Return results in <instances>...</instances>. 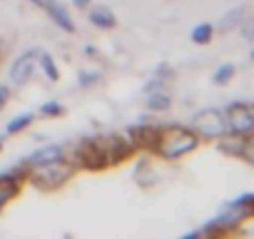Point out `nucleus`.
I'll use <instances>...</instances> for the list:
<instances>
[{
	"label": "nucleus",
	"instance_id": "a211bd4d",
	"mask_svg": "<svg viewBox=\"0 0 254 239\" xmlns=\"http://www.w3.org/2000/svg\"><path fill=\"white\" fill-rule=\"evenodd\" d=\"M38 58H40V65L45 67L48 77H50V80H58V70H55V65H53V58H50V55H45V53H40Z\"/></svg>",
	"mask_w": 254,
	"mask_h": 239
},
{
	"label": "nucleus",
	"instance_id": "1a4fd4ad",
	"mask_svg": "<svg viewBox=\"0 0 254 239\" xmlns=\"http://www.w3.org/2000/svg\"><path fill=\"white\" fill-rule=\"evenodd\" d=\"M15 194H18V182L15 179H10V177L0 179V209H3Z\"/></svg>",
	"mask_w": 254,
	"mask_h": 239
},
{
	"label": "nucleus",
	"instance_id": "6e6552de",
	"mask_svg": "<svg viewBox=\"0 0 254 239\" xmlns=\"http://www.w3.org/2000/svg\"><path fill=\"white\" fill-rule=\"evenodd\" d=\"M43 5L48 8V13L55 18V23L60 25V28H65V30H72V20H70V15L60 8V5H55L53 0H43Z\"/></svg>",
	"mask_w": 254,
	"mask_h": 239
},
{
	"label": "nucleus",
	"instance_id": "ddd939ff",
	"mask_svg": "<svg viewBox=\"0 0 254 239\" xmlns=\"http://www.w3.org/2000/svg\"><path fill=\"white\" fill-rule=\"evenodd\" d=\"M212 33H214V28H212L209 23H202V25H197V28L192 30V40H194L197 45H207V43L212 40Z\"/></svg>",
	"mask_w": 254,
	"mask_h": 239
},
{
	"label": "nucleus",
	"instance_id": "dca6fc26",
	"mask_svg": "<svg viewBox=\"0 0 254 239\" xmlns=\"http://www.w3.org/2000/svg\"><path fill=\"white\" fill-rule=\"evenodd\" d=\"M232 75H234V65H222V67L214 72V82H217V85H224V82L232 80Z\"/></svg>",
	"mask_w": 254,
	"mask_h": 239
},
{
	"label": "nucleus",
	"instance_id": "2eb2a0df",
	"mask_svg": "<svg viewBox=\"0 0 254 239\" xmlns=\"http://www.w3.org/2000/svg\"><path fill=\"white\" fill-rule=\"evenodd\" d=\"M147 105H150V110H167V107H170V95L155 92V95H150Z\"/></svg>",
	"mask_w": 254,
	"mask_h": 239
},
{
	"label": "nucleus",
	"instance_id": "b1692460",
	"mask_svg": "<svg viewBox=\"0 0 254 239\" xmlns=\"http://www.w3.org/2000/svg\"><path fill=\"white\" fill-rule=\"evenodd\" d=\"M0 147H3V142H0Z\"/></svg>",
	"mask_w": 254,
	"mask_h": 239
},
{
	"label": "nucleus",
	"instance_id": "6ab92c4d",
	"mask_svg": "<svg viewBox=\"0 0 254 239\" xmlns=\"http://www.w3.org/2000/svg\"><path fill=\"white\" fill-rule=\"evenodd\" d=\"M28 125H30V115H23V117L15 120V122L8 125V132H18V130H23V127H28Z\"/></svg>",
	"mask_w": 254,
	"mask_h": 239
},
{
	"label": "nucleus",
	"instance_id": "f257e3e1",
	"mask_svg": "<svg viewBox=\"0 0 254 239\" xmlns=\"http://www.w3.org/2000/svg\"><path fill=\"white\" fill-rule=\"evenodd\" d=\"M130 152L132 145L122 137H97V140H87L77 150V157L87 167H105L112 162H122Z\"/></svg>",
	"mask_w": 254,
	"mask_h": 239
},
{
	"label": "nucleus",
	"instance_id": "f8f14e48",
	"mask_svg": "<svg viewBox=\"0 0 254 239\" xmlns=\"http://www.w3.org/2000/svg\"><path fill=\"white\" fill-rule=\"evenodd\" d=\"M237 157H242V160H247V162L254 165V132H252V135H244V137L239 140V152H237Z\"/></svg>",
	"mask_w": 254,
	"mask_h": 239
},
{
	"label": "nucleus",
	"instance_id": "423d86ee",
	"mask_svg": "<svg viewBox=\"0 0 254 239\" xmlns=\"http://www.w3.org/2000/svg\"><path fill=\"white\" fill-rule=\"evenodd\" d=\"M38 50H30V53H25L20 60H15V65L10 67V77H13V82H25L30 75H33V70H35V62H38Z\"/></svg>",
	"mask_w": 254,
	"mask_h": 239
},
{
	"label": "nucleus",
	"instance_id": "39448f33",
	"mask_svg": "<svg viewBox=\"0 0 254 239\" xmlns=\"http://www.w3.org/2000/svg\"><path fill=\"white\" fill-rule=\"evenodd\" d=\"M224 115H227V125H229L232 135L244 137V135L254 132V105L237 102V105H229Z\"/></svg>",
	"mask_w": 254,
	"mask_h": 239
},
{
	"label": "nucleus",
	"instance_id": "393cba45",
	"mask_svg": "<svg viewBox=\"0 0 254 239\" xmlns=\"http://www.w3.org/2000/svg\"><path fill=\"white\" fill-rule=\"evenodd\" d=\"M252 58H254V53H252Z\"/></svg>",
	"mask_w": 254,
	"mask_h": 239
},
{
	"label": "nucleus",
	"instance_id": "4be33fe9",
	"mask_svg": "<svg viewBox=\"0 0 254 239\" xmlns=\"http://www.w3.org/2000/svg\"><path fill=\"white\" fill-rule=\"evenodd\" d=\"M75 5H77V8H85V5H87V0H75Z\"/></svg>",
	"mask_w": 254,
	"mask_h": 239
},
{
	"label": "nucleus",
	"instance_id": "aec40b11",
	"mask_svg": "<svg viewBox=\"0 0 254 239\" xmlns=\"http://www.w3.org/2000/svg\"><path fill=\"white\" fill-rule=\"evenodd\" d=\"M43 112H45V115H58V112H60V105H45Z\"/></svg>",
	"mask_w": 254,
	"mask_h": 239
},
{
	"label": "nucleus",
	"instance_id": "f3484780",
	"mask_svg": "<svg viewBox=\"0 0 254 239\" xmlns=\"http://www.w3.org/2000/svg\"><path fill=\"white\" fill-rule=\"evenodd\" d=\"M242 38H244L247 43H254V13L242 20Z\"/></svg>",
	"mask_w": 254,
	"mask_h": 239
},
{
	"label": "nucleus",
	"instance_id": "5701e85b",
	"mask_svg": "<svg viewBox=\"0 0 254 239\" xmlns=\"http://www.w3.org/2000/svg\"><path fill=\"white\" fill-rule=\"evenodd\" d=\"M33 3H35V5H43V0H33Z\"/></svg>",
	"mask_w": 254,
	"mask_h": 239
},
{
	"label": "nucleus",
	"instance_id": "7ed1b4c3",
	"mask_svg": "<svg viewBox=\"0 0 254 239\" xmlns=\"http://www.w3.org/2000/svg\"><path fill=\"white\" fill-rule=\"evenodd\" d=\"M75 167L65 160H50V162H43V165H33V172H30V179L33 184L43 187V189H55L60 187L63 182H67L72 177Z\"/></svg>",
	"mask_w": 254,
	"mask_h": 239
},
{
	"label": "nucleus",
	"instance_id": "4468645a",
	"mask_svg": "<svg viewBox=\"0 0 254 239\" xmlns=\"http://www.w3.org/2000/svg\"><path fill=\"white\" fill-rule=\"evenodd\" d=\"M132 135L140 137L137 142H142V145H155L157 135H160V127H137V130H132Z\"/></svg>",
	"mask_w": 254,
	"mask_h": 239
},
{
	"label": "nucleus",
	"instance_id": "0eeeda50",
	"mask_svg": "<svg viewBox=\"0 0 254 239\" xmlns=\"http://www.w3.org/2000/svg\"><path fill=\"white\" fill-rule=\"evenodd\" d=\"M242 20H244V8H234V10H229V13L219 20L217 30H219V33H229V30L239 28V25H242Z\"/></svg>",
	"mask_w": 254,
	"mask_h": 239
},
{
	"label": "nucleus",
	"instance_id": "20e7f679",
	"mask_svg": "<svg viewBox=\"0 0 254 239\" xmlns=\"http://www.w3.org/2000/svg\"><path fill=\"white\" fill-rule=\"evenodd\" d=\"M192 132L197 137L204 140H222L229 135V125H227V115L219 110H202L194 115L192 120Z\"/></svg>",
	"mask_w": 254,
	"mask_h": 239
},
{
	"label": "nucleus",
	"instance_id": "9b49d317",
	"mask_svg": "<svg viewBox=\"0 0 254 239\" xmlns=\"http://www.w3.org/2000/svg\"><path fill=\"white\" fill-rule=\"evenodd\" d=\"M60 157H63V150H60V147H48V150H40V152H35V155L28 160V165H43V162L60 160Z\"/></svg>",
	"mask_w": 254,
	"mask_h": 239
},
{
	"label": "nucleus",
	"instance_id": "412c9836",
	"mask_svg": "<svg viewBox=\"0 0 254 239\" xmlns=\"http://www.w3.org/2000/svg\"><path fill=\"white\" fill-rule=\"evenodd\" d=\"M5 100H8V87H0V107L5 105Z\"/></svg>",
	"mask_w": 254,
	"mask_h": 239
},
{
	"label": "nucleus",
	"instance_id": "f03ea898",
	"mask_svg": "<svg viewBox=\"0 0 254 239\" xmlns=\"http://www.w3.org/2000/svg\"><path fill=\"white\" fill-rule=\"evenodd\" d=\"M197 145H199V137L192 130H187V127H165L157 135L155 150L165 160H177V157L192 152Z\"/></svg>",
	"mask_w": 254,
	"mask_h": 239
},
{
	"label": "nucleus",
	"instance_id": "9d476101",
	"mask_svg": "<svg viewBox=\"0 0 254 239\" xmlns=\"http://www.w3.org/2000/svg\"><path fill=\"white\" fill-rule=\"evenodd\" d=\"M90 20L97 25V28H115V15L107 10V8H95L90 13Z\"/></svg>",
	"mask_w": 254,
	"mask_h": 239
}]
</instances>
